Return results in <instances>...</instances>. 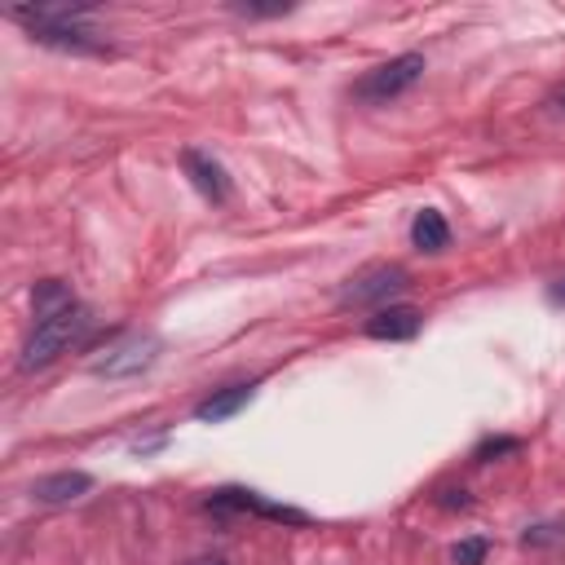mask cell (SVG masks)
Wrapping results in <instances>:
<instances>
[{
	"instance_id": "4fadbf2b",
	"label": "cell",
	"mask_w": 565,
	"mask_h": 565,
	"mask_svg": "<svg viewBox=\"0 0 565 565\" xmlns=\"http://www.w3.org/2000/svg\"><path fill=\"white\" fill-rule=\"evenodd\" d=\"M543 543H565V530L561 526H535V530H526V548H543Z\"/></svg>"
},
{
	"instance_id": "8992f818",
	"label": "cell",
	"mask_w": 565,
	"mask_h": 565,
	"mask_svg": "<svg viewBox=\"0 0 565 565\" xmlns=\"http://www.w3.org/2000/svg\"><path fill=\"white\" fill-rule=\"evenodd\" d=\"M89 490H93L89 473H49V477L32 481V500H40V504H76Z\"/></svg>"
},
{
	"instance_id": "5bb4252c",
	"label": "cell",
	"mask_w": 565,
	"mask_h": 565,
	"mask_svg": "<svg viewBox=\"0 0 565 565\" xmlns=\"http://www.w3.org/2000/svg\"><path fill=\"white\" fill-rule=\"evenodd\" d=\"M517 447H522L517 438H500V442H481V447H477V460L486 464L490 455H508V451H517Z\"/></svg>"
},
{
	"instance_id": "52a82bcc",
	"label": "cell",
	"mask_w": 565,
	"mask_h": 565,
	"mask_svg": "<svg viewBox=\"0 0 565 565\" xmlns=\"http://www.w3.org/2000/svg\"><path fill=\"white\" fill-rule=\"evenodd\" d=\"M419 323H424V314L415 305H385L367 318V336L372 340H411L419 331Z\"/></svg>"
},
{
	"instance_id": "8fae6325",
	"label": "cell",
	"mask_w": 565,
	"mask_h": 565,
	"mask_svg": "<svg viewBox=\"0 0 565 565\" xmlns=\"http://www.w3.org/2000/svg\"><path fill=\"white\" fill-rule=\"evenodd\" d=\"M71 305H76V301H71V288H66V282H58V278L36 282V314H40V323L53 318V314H62V310H71Z\"/></svg>"
},
{
	"instance_id": "7c38bea8",
	"label": "cell",
	"mask_w": 565,
	"mask_h": 565,
	"mask_svg": "<svg viewBox=\"0 0 565 565\" xmlns=\"http://www.w3.org/2000/svg\"><path fill=\"white\" fill-rule=\"evenodd\" d=\"M486 552H490L486 539H460V543L451 548V561H455V565H481Z\"/></svg>"
},
{
	"instance_id": "7a4b0ae2",
	"label": "cell",
	"mask_w": 565,
	"mask_h": 565,
	"mask_svg": "<svg viewBox=\"0 0 565 565\" xmlns=\"http://www.w3.org/2000/svg\"><path fill=\"white\" fill-rule=\"evenodd\" d=\"M419 76H424V53H402V58H389L376 71H367V76L353 85V93L363 102H389V98H402Z\"/></svg>"
},
{
	"instance_id": "6da1fadb",
	"label": "cell",
	"mask_w": 565,
	"mask_h": 565,
	"mask_svg": "<svg viewBox=\"0 0 565 565\" xmlns=\"http://www.w3.org/2000/svg\"><path fill=\"white\" fill-rule=\"evenodd\" d=\"M89 331H93V310H89V305H71V310H62V314L36 323L32 340L23 344L18 367H23V372H40V367L58 363L62 353L76 344V340H85Z\"/></svg>"
},
{
	"instance_id": "9c48e42d",
	"label": "cell",
	"mask_w": 565,
	"mask_h": 565,
	"mask_svg": "<svg viewBox=\"0 0 565 565\" xmlns=\"http://www.w3.org/2000/svg\"><path fill=\"white\" fill-rule=\"evenodd\" d=\"M181 164H186V173H190V181L208 194V199H226L230 194V181H226V173H222V164H212L208 155H199V151H186L181 155Z\"/></svg>"
},
{
	"instance_id": "277c9868",
	"label": "cell",
	"mask_w": 565,
	"mask_h": 565,
	"mask_svg": "<svg viewBox=\"0 0 565 565\" xmlns=\"http://www.w3.org/2000/svg\"><path fill=\"white\" fill-rule=\"evenodd\" d=\"M402 288H406V269L402 265H372L359 278L344 282L340 305H376V301H389Z\"/></svg>"
},
{
	"instance_id": "ac0fdd59",
	"label": "cell",
	"mask_w": 565,
	"mask_h": 565,
	"mask_svg": "<svg viewBox=\"0 0 565 565\" xmlns=\"http://www.w3.org/2000/svg\"><path fill=\"white\" fill-rule=\"evenodd\" d=\"M552 301H565V288H552Z\"/></svg>"
},
{
	"instance_id": "30bf717a",
	"label": "cell",
	"mask_w": 565,
	"mask_h": 565,
	"mask_svg": "<svg viewBox=\"0 0 565 565\" xmlns=\"http://www.w3.org/2000/svg\"><path fill=\"white\" fill-rule=\"evenodd\" d=\"M411 243H415L419 252H447V248H451V226H447L442 212L424 208L419 217L411 222Z\"/></svg>"
},
{
	"instance_id": "e0dca14e",
	"label": "cell",
	"mask_w": 565,
	"mask_h": 565,
	"mask_svg": "<svg viewBox=\"0 0 565 565\" xmlns=\"http://www.w3.org/2000/svg\"><path fill=\"white\" fill-rule=\"evenodd\" d=\"M552 106H556V111H565V89H556V93H552Z\"/></svg>"
},
{
	"instance_id": "3957f363",
	"label": "cell",
	"mask_w": 565,
	"mask_h": 565,
	"mask_svg": "<svg viewBox=\"0 0 565 565\" xmlns=\"http://www.w3.org/2000/svg\"><path fill=\"white\" fill-rule=\"evenodd\" d=\"M155 359H160V340L155 336H128L115 349H106V359L93 363V376L128 380V376H141L147 367H155Z\"/></svg>"
},
{
	"instance_id": "9a60e30c",
	"label": "cell",
	"mask_w": 565,
	"mask_h": 565,
	"mask_svg": "<svg viewBox=\"0 0 565 565\" xmlns=\"http://www.w3.org/2000/svg\"><path fill=\"white\" fill-rule=\"evenodd\" d=\"M442 494H447V500H442L447 508H468V494L464 490H442Z\"/></svg>"
},
{
	"instance_id": "ba28073f",
	"label": "cell",
	"mask_w": 565,
	"mask_h": 565,
	"mask_svg": "<svg viewBox=\"0 0 565 565\" xmlns=\"http://www.w3.org/2000/svg\"><path fill=\"white\" fill-rule=\"evenodd\" d=\"M248 402H252V385H230V389H222V393H212L208 402H199V406H194V419H199V424H222V419L239 415Z\"/></svg>"
},
{
	"instance_id": "2e32d148",
	"label": "cell",
	"mask_w": 565,
	"mask_h": 565,
	"mask_svg": "<svg viewBox=\"0 0 565 565\" xmlns=\"http://www.w3.org/2000/svg\"><path fill=\"white\" fill-rule=\"evenodd\" d=\"M186 565H230L226 556H217V552H208V556H190Z\"/></svg>"
},
{
	"instance_id": "5b68a950",
	"label": "cell",
	"mask_w": 565,
	"mask_h": 565,
	"mask_svg": "<svg viewBox=\"0 0 565 565\" xmlns=\"http://www.w3.org/2000/svg\"><path fill=\"white\" fill-rule=\"evenodd\" d=\"M208 508H217V513H261V517H274V522H292V526H305L310 517L297 513V508H278V504H261L252 490H217L208 500Z\"/></svg>"
}]
</instances>
